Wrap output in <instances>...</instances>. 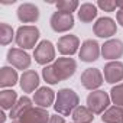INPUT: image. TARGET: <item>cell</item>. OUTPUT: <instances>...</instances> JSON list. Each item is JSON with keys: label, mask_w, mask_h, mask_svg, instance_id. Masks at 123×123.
<instances>
[{"label": "cell", "mask_w": 123, "mask_h": 123, "mask_svg": "<svg viewBox=\"0 0 123 123\" xmlns=\"http://www.w3.org/2000/svg\"><path fill=\"white\" fill-rule=\"evenodd\" d=\"M78 101H80V98H78V96H77V93L74 90L62 88L56 94L54 109L61 116H70L78 107Z\"/></svg>", "instance_id": "cell-1"}, {"label": "cell", "mask_w": 123, "mask_h": 123, "mask_svg": "<svg viewBox=\"0 0 123 123\" xmlns=\"http://www.w3.org/2000/svg\"><path fill=\"white\" fill-rule=\"evenodd\" d=\"M39 29L36 26H20L16 31V43L22 49H31L36 45L39 39Z\"/></svg>", "instance_id": "cell-2"}, {"label": "cell", "mask_w": 123, "mask_h": 123, "mask_svg": "<svg viewBox=\"0 0 123 123\" xmlns=\"http://www.w3.org/2000/svg\"><path fill=\"white\" fill-rule=\"evenodd\" d=\"M110 96L103 91V90H96L91 91L87 97V107L94 113V114H103L110 104Z\"/></svg>", "instance_id": "cell-3"}, {"label": "cell", "mask_w": 123, "mask_h": 123, "mask_svg": "<svg viewBox=\"0 0 123 123\" xmlns=\"http://www.w3.org/2000/svg\"><path fill=\"white\" fill-rule=\"evenodd\" d=\"M51 28L54 32L56 33H64L68 32L74 28V16L71 13H65V12H54L51 16Z\"/></svg>", "instance_id": "cell-4"}, {"label": "cell", "mask_w": 123, "mask_h": 123, "mask_svg": "<svg viewBox=\"0 0 123 123\" xmlns=\"http://www.w3.org/2000/svg\"><path fill=\"white\" fill-rule=\"evenodd\" d=\"M52 67H54V71H55L56 77L59 78V81H64L74 75V73L77 70V62L73 58L64 56V58H56Z\"/></svg>", "instance_id": "cell-5"}, {"label": "cell", "mask_w": 123, "mask_h": 123, "mask_svg": "<svg viewBox=\"0 0 123 123\" xmlns=\"http://www.w3.org/2000/svg\"><path fill=\"white\" fill-rule=\"evenodd\" d=\"M51 114L42 107H31L12 123H49Z\"/></svg>", "instance_id": "cell-6"}, {"label": "cell", "mask_w": 123, "mask_h": 123, "mask_svg": "<svg viewBox=\"0 0 123 123\" xmlns=\"http://www.w3.org/2000/svg\"><path fill=\"white\" fill-rule=\"evenodd\" d=\"M35 61L39 65H48L51 61L55 59V48L51 41H42L33 51Z\"/></svg>", "instance_id": "cell-7"}, {"label": "cell", "mask_w": 123, "mask_h": 123, "mask_svg": "<svg viewBox=\"0 0 123 123\" xmlns=\"http://www.w3.org/2000/svg\"><path fill=\"white\" fill-rule=\"evenodd\" d=\"M80 80H81V84L84 88L96 91V88H98L103 84V74L98 68H87L81 74Z\"/></svg>", "instance_id": "cell-8"}, {"label": "cell", "mask_w": 123, "mask_h": 123, "mask_svg": "<svg viewBox=\"0 0 123 123\" xmlns=\"http://www.w3.org/2000/svg\"><path fill=\"white\" fill-rule=\"evenodd\" d=\"M100 52H101V48L97 43V41L87 39V41H84L81 43V48L78 51V55H80L81 61H84V62H93V61L98 59Z\"/></svg>", "instance_id": "cell-9"}, {"label": "cell", "mask_w": 123, "mask_h": 123, "mask_svg": "<svg viewBox=\"0 0 123 123\" xmlns=\"http://www.w3.org/2000/svg\"><path fill=\"white\" fill-rule=\"evenodd\" d=\"M93 31H94V35L98 38H111L113 35H116L117 26L111 18H100L94 23Z\"/></svg>", "instance_id": "cell-10"}, {"label": "cell", "mask_w": 123, "mask_h": 123, "mask_svg": "<svg viewBox=\"0 0 123 123\" xmlns=\"http://www.w3.org/2000/svg\"><path fill=\"white\" fill-rule=\"evenodd\" d=\"M7 61L18 70H26L31 65V56L20 48H10L7 51Z\"/></svg>", "instance_id": "cell-11"}, {"label": "cell", "mask_w": 123, "mask_h": 123, "mask_svg": "<svg viewBox=\"0 0 123 123\" xmlns=\"http://www.w3.org/2000/svg\"><path fill=\"white\" fill-rule=\"evenodd\" d=\"M104 80L109 84H114L123 80V62L120 61H110L104 65Z\"/></svg>", "instance_id": "cell-12"}, {"label": "cell", "mask_w": 123, "mask_h": 123, "mask_svg": "<svg viewBox=\"0 0 123 123\" xmlns=\"http://www.w3.org/2000/svg\"><path fill=\"white\" fill-rule=\"evenodd\" d=\"M101 55L106 59L117 61V58L123 55V42L119 39H109L101 45Z\"/></svg>", "instance_id": "cell-13"}, {"label": "cell", "mask_w": 123, "mask_h": 123, "mask_svg": "<svg viewBox=\"0 0 123 123\" xmlns=\"http://www.w3.org/2000/svg\"><path fill=\"white\" fill-rule=\"evenodd\" d=\"M80 39L75 35H64L58 39V51L62 55H74L78 51Z\"/></svg>", "instance_id": "cell-14"}, {"label": "cell", "mask_w": 123, "mask_h": 123, "mask_svg": "<svg viewBox=\"0 0 123 123\" xmlns=\"http://www.w3.org/2000/svg\"><path fill=\"white\" fill-rule=\"evenodd\" d=\"M18 19L23 23H33L39 19V9L32 3H23L18 7Z\"/></svg>", "instance_id": "cell-15"}, {"label": "cell", "mask_w": 123, "mask_h": 123, "mask_svg": "<svg viewBox=\"0 0 123 123\" xmlns=\"http://www.w3.org/2000/svg\"><path fill=\"white\" fill-rule=\"evenodd\" d=\"M55 93L48 88V87H41L35 91L33 94V101L38 107H42V109H48L49 106L54 104V100H55Z\"/></svg>", "instance_id": "cell-16"}, {"label": "cell", "mask_w": 123, "mask_h": 123, "mask_svg": "<svg viewBox=\"0 0 123 123\" xmlns=\"http://www.w3.org/2000/svg\"><path fill=\"white\" fill-rule=\"evenodd\" d=\"M19 83H20V88L23 90V93H32L35 91V88L39 87V75L33 70H26L23 71Z\"/></svg>", "instance_id": "cell-17"}, {"label": "cell", "mask_w": 123, "mask_h": 123, "mask_svg": "<svg viewBox=\"0 0 123 123\" xmlns=\"http://www.w3.org/2000/svg\"><path fill=\"white\" fill-rule=\"evenodd\" d=\"M18 83V73L12 67H2L0 68V87H13Z\"/></svg>", "instance_id": "cell-18"}, {"label": "cell", "mask_w": 123, "mask_h": 123, "mask_svg": "<svg viewBox=\"0 0 123 123\" xmlns=\"http://www.w3.org/2000/svg\"><path fill=\"white\" fill-rule=\"evenodd\" d=\"M97 16V6L93 3H83L78 9V19L83 23H90Z\"/></svg>", "instance_id": "cell-19"}, {"label": "cell", "mask_w": 123, "mask_h": 123, "mask_svg": "<svg viewBox=\"0 0 123 123\" xmlns=\"http://www.w3.org/2000/svg\"><path fill=\"white\" fill-rule=\"evenodd\" d=\"M101 120L104 123H123V109L120 106L109 107L103 113Z\"/></svg>", "instance_id": "cell-20"}, {"label": "cell", "mask_w": 123, "mask_h": 123, "mask_svg": "<svg viewBox=\"0 0 123 123\" xmlns=\"http://www.w3.org/2000/svg\"><path fill=\"white\" fill-rule=\"evenodd\" d=\"M31 107H33V106H32V100H31L28 96L20 97V98L16 101V104L13 106V109L10 110V119H12V120L18 119L20 114H23V113H25L26 110H29Z\"/></svg>", "instance_id": "cell-21"}, {"label": "cell", "mask_w": 123, "mask_h": 123, "mask_svg": "<svg viewBox=\"0 0 123 123\" xmlns=\"http://www.w3.org/2000/svg\"><path fill=\"white\" fill-rule=\"evenodd\" d=\"M73 120L74 123H91L94 120V113L86 106H78L73 111Z\"/></svg>", "instance_id": "cell-22"}, {"label": "cell", "mask_w": 123, "mask_h": 123, "mask_svg": "<svg viewBox=\"0 0 123 123\" xmlns=\"http://www.w3.org/2000/svg\"><path fill=\"white\" fill-rule=\"evenodd\" d=\"M18 101V94L13 90H3L0 91V106L3 110H12Z\"/></svg>", "instance_id": "cell-23"}, {"label": "cell", "mask_w": 123, "mask_h": 123, "mask_svg": "<svg viewBox=\"0 0 123 123\" xmlns=\"http://www.w3.org/2000/svg\"><path fill=\"white\" fill-rule=\"evenodd\" d=\"M13 38H16L15 32H13V28L7 23H0V43L9 45L13 41Z\"/></svg>", "instance_id": "cell-24"}, {"label": "cell", "mask_w": 123, "mask_h": 123, "mask_svg": "<svg viewBox=\"0 0 123 123\" xmlns=\"http://www.w3.org/2000/svg\"><path fill=\"white\" fill-rule=\"evenodd\" d=\"M55 6L59 12H65V13L73 15V12H75L80 5H78L77 0H59V2L55 3Z\"/></svg>", "instance_id": "cell-25"}, {"label": "cell", "mask_w": 123, "mask_h": 123, "mask_svg": "<svg viewBox=\"0 0 123 123\" xmlns=\"http://www.w3.org/2000/svg\"><path fill=\"white\" fill-rule=\"evenodd\" d=\"M110 98L116 106H120V107L123 106V83L114 86L110 90Z\"/></svg>", "instance_id": "cell-26"}, {"label": "cell", "mask_w": 123, "mask_h": 123, "mask_svg": "<svg viewBox=\"0 0 123 123\" xmlns=\"http://www.w3.org/2000/svg\"><path fill=\"white\" fill-rule=\"evenodd\" d=\"M42 77H43V80H45L48 84H58V83H59V78L56 77V74H55L52 65L43 67V70H42Z\"/></svg>", "instance_id": "cell-27"}, {"label": "cell", "mask_w": 123, "mask_h": 123, "mask_svg": "<svg viewBox=\"0 0 123 123\" xmlns=\"http://www.w3.org/2000/svg\"><path fill=\"white\" fill-rule=\"evenodd\" d=\"M97 6L100 9H103L104 12H114L117 7V2H113V0H98Z\"/></svg>", "instance_id": "cell-28"}, {"label": "cell", "mask_w": 123, "mask_h": 123, "mask_svg": "<svg viewBox=\"0 0 123 123\" xmlns=\"http://www.w3.org/2000/svg\"><path fill=\"white\" fill-rule=\"evenodd\" d=\"M49 123H65L62 116H58V114H52L49 119Z\"/></svg>", "instance_id": "cell-29"}, {"label": "cell", "mask_w": 123, "mask_h": 123, "mask_svg": "<svg viewBox=\"0 0 123 123\" xmlns=\"http://www.w3.org/2000/svg\"><path fill=\"white\" fill-rule=\"evenodd\" d=\"M116 19H117V23H120V26H123V7L119 9V12L116 15Z\"/></svg>", "instance_id": "cell-30"}, {"label": "cell", "mask_w": 123, "mask_h": 123, "mask_svg": "<svg viewBox=\"0 0 123 123\" xmlns=\"http://www.w3.org/2000/svg\"><path fill=\"white\" fill-rule=\"evenodd\" d=\"M5 120H6L5 113H3V111H0V123H5Z\"/></svg>", "instance_id": "cell-31"}, {"label": "cell", "mask_w": 123, "mask_h": 123, "mask_svg": "<svg viewBox=\"0 0 123 123\" xmlns=\"http://www.w3.org/2000/svg\"><path fill=\"white\" fill-rule=\"evenodd\" d=\"M5 5H10V3H15V0H5V2H2Z\"/></svg>", "instance_id": "cell-32"}]
</instances>
